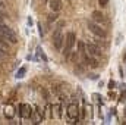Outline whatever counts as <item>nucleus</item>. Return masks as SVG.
I'll return each instance as SVG.
<instances>
[{"instance_id":"nucleus-21","label":"nucleus","mask_w":126,"mask_h":125,"mask_svg":"<svg viewBox=\"0 0 126 125\" xmlns=\"http://www.w3.org/2000/svg\"><path fill=\"white\" fill-rule=\"evenodd\" d=\"M93 97H94V99L97 100V102H98V103H100V104H103V97H101L100 94H97V93H95L94 96H93Z\"/></svg>"},{"instance_id":"nucleus-18","label":"nucleus","mask_w":126,"mask_h":125,"mask_svg":"<svg viewBox=\"0 0 126 125\" xmlns=\"http://www.w3.org/2000/svg\"><path fill=\"white\" fill-rule=\"evenodd\" d=\"M107 88H109V90H114V88H116V81H114V80H110V81L107 83Z\"/></svg>"},{"instance_id":"nucleus-23","label":"nucleus","mask_w":126,"mask_h":125,"mask_svg":"<svg viewBox=\"0 0 126 125\" xmlns=\"http://www.w3.org/2000/svg\"><path fill=\"white\" fill-rule=\"evenodd\" d=\"M98 4H100L101 7H106V6L109 4V0H98Z\"/></svg>"},{"instance_id":"nucleus-20","label":"nucleus","mask_w":126,"mask_h":125,"mask_svg":"<svg viewBox=\"0 0 126 125\" xmlns=\"http://www.w3.org/2000/svg\"><path fill=\"white\" fill-rule=\"evenodd\" d=\"M125 100H126V88H123V91H122V94H120L119 102H120V103H125Z\"/></svg>"},{"instance_id":"nucleus-27","label":"nucleus","mask_w":126,"mask_h":125,"mask_svg":"<svg viewBox=\"0 0 126 125\" xmlns=\"http://www.w3.org/2000/svg\"><path fill=\"white\" fill-rule=\"evenodd\" d=\"M125 118H126V106H125Z\"/></svg>"},{"instance_id":"nucleus-14","label":"nucleus","mask_w":126,"mask_h":125,"mask_svg":"<svg viewBox=\"0 0 126 125\" xmlns=\"http://www.w3.org/2000/svg\"><path fill=\"white\" fill-rule=\"evenodd\" d=\"M25 74H27V66H21V68L16 71V75H15V77L19 80V78H24V77H25Z\"/></svg>"},{"instance_id":"nucleus-19","label":"nucleus","mask_w":126,"mask_h":125,"mask_svg":"<svg viewBox=\"0 0 126 125\" xmlns=\"http://www.w3.org/2000/svg\"><path fill=\"white\" fill-rule=\"evenodd\" d=\"M6 56H7V50L0 49V62H1V61H4V59H6Z\"/></svg>"},{"instance_id":"nucleus-26","label":"nucleus","mask_w":126,"mask_h":125,"mask_svg":"<svg viewBox=\"0 0 126 125\" xmlns=\"http://www.w3.org/2000/svg\"><path fill=\"white\" fill-rule=\"evenodd\" d=\"M123 59H125V61H126V52H125V55H123Z\"/></svg>"},{"instance_id":"nucleus-17","label":"nucleus","mask_w":126,"mask_h":125,"mask_svg":"<svg viewBox=\"0 0 126 125\" xmlns=\"http://www.w3.org/2000/svg\"><path fill=\"white\" fill-rule=\"evenodd\" d=\"M7 47H9V43H7L4 38H1V37H0V49H4V50H7Z\"/></svg>"},{"instance_id":"nucleus-24","label":"nucleus","mask_w":126,"mask_h":125,"mask_svg":"<svg viewBox=\"0 0 126 125\" xmlns=\"http://www.w3.org/2000/svg\"><path fill=\"white\" fill-rule=\"evenodd\" d=\"M88 78H90V80H98V75H97V74H90Z\"/></svg>"},{"instance_id":"nucleus-12","label":"nucleus","mask_w":126,"mask_h":125,"mask_svg":"<svg viewBox=\"0 0 126 125\" xmlns=\"http://www.w3.org/2000/svg\"><path fill=\"white\" fill-rule=\"evenodd\" d=\"M57 19H59V15H57V12H53V10H51V13L47 16V22H48V25H51V24L56 22Z\"/></svg>"},{"instance_id":"nucleus-22","label":"nucleus","mask_w":126,"mask_h":125,"mask_svg":"<svg viewBox=\"0 0 126 125\" xmlns=\"http://www.w3.org/2000/svg\"><path fill=\"white\" fill-rule=\"evenodd\" d=\"M41 93H43V96H44V99H46V100H48V99H50V94H48V91H47L46 88H43V90H41Z\"/></svg>"},{"instance_id":"nucleus-7","label":"nucleus","mask_w":126,"mask_h":125,"mask_svg":"<svg viewBox=\"0 0 126 125\" xmlns=\"http://www.w3.org/2000/svg\"><path fill=\"white\" fill-rule=\"evenodd\" d=\"M78 113H79V107H78V104H76L75 102L69 103V106H67V109H66V115H67V118H69L70 121H73V119H79V118H78Z\"/></svg>"},{"instance_id":"nucleus-11","label":"nucleus","mask_w":126,"mask_h":125,"mask_svg":"<svg viewBox=\"0 0 126 125\" xmlns=\"http://www.w3.org/2000/svg\"><path fill=\"white\" fill-rule=\"evenodd\" d=\"M44 118H54V107L51 103H47V106L44 109Z\"/></svg>"},{"instance_id":"nucleus-15","label":"nucleus","mask_w":126,"mask_h":125,"mask_svg":"<svg viewBox=\"0 0 126 125\" xmlns=\"http://www.w3.org/2000/svg\"><path fill=\"white\" fill-rule=\"evenodd\" d=\"M53 107H54V110H56V116L60 119V118L63 116V107H62V104L59 103V104H56V106H53Z\"/></svg>"},{"instance_id":"nucleus-25","label":"nucleus","mask_w":126,"mask_h":125,"mask_svg":"<svg viewBox=\"0 0 126 125\" xmlns=\"http://www.w3.org/2000/svg\"><path fill=\"white\" fill-rule=\"evenodd\" d=\"M32 24H34V21H32V18L30 16V18H28V25H30V27H32Z\"/></svg>"},{"instance_id":"nucleus-9","label":"nucleus","mask_w":126,"mask_h":125,"mask_svg":"<svg viewBox=\"0 0 126 125\" xmlns=\"http://www.w3.org/2000/svg\"><path fill=\"white\" fill-rule=\"evenodd\" d=\"M31 119H34V124H41L43 119H44V110H41L38 106H35V110H34V113H32Z\"/></svg>"},{"instance_id":"nucleus-4","label":"nucleus","mask_w":126,"mask_h":125,"mask_svg":"<svg viewBox=\"0 0 126 125\" xmlns=\"http://www.w3.org/2000/svg\"><path fill=\"white\" fill-rule=\"evenodd\" d=\"M88 30L93 32L95 37H100V38H106V37H107V31L103 28V25L97 24L94 21H90V22H88Z\"/></svg>"},{"instance_id":"nucleus-5","label":"nucleus","mask_w":126,"mask_h":125,"mask_svg":"<svg viewBox=\"0 0 126 125\" xmlns=\"http://www.w3.org/2000/svg\"><path fill=\"white\" fill-rule=\"evenodd\" d=\"M63 44H64V35L62 34L60 28H56V31L53 32V46L56 50H62Z\"/></svg>"},{"instance_id":"nucleus-1","label":"nucleus","mask_w":126,"mask_h":125,"mask_svg":"<svg viewBox=\"0 0 126 125\" xmlns=\"http://www.w3.org/2000/svg\"><path fill=\"white\" fill-rule=\"evenodd\" d=\"M75 44H76V34L73 31L67 32L66 37H64V47H63V52H62L64 59L70 58V53H72V49H73Z\"/></svg>"},{"instance_id":"nucleus-16","label":"nucleus","mask_w":126,"mask_h":125,"mask_svg":"<svg viewBox=\"0 0 126 125\" xmlns=\"http://www.w3.org/2000/svg\"><path fill=\"white\" fill-rule=\"evenodd\" d=\"M37 28H38V34H40V37H44L46 30H44V27H43V24H41V22H38V24H37Z\"/></svg>"},{"instance_id":"nucleus-13","label":"nucleus","mask_w":126,"mask_h":125,"mask_svg":"<svg viewBox=\"0 0 126 125\" xmlns=\"http://www.w3.org/2000/svg\"><path fill=\"white\" fill-rule=\"evenodd\" d=\"M4 115H6L7 118H12V116L15 115V112H13V106H12L10 103H9L6 107H4Z\"/></svg>"},{"instance_id":"nucleus-2","label":"nucleus","mask_w":126,"mask_h":125,"mask_svg":"<svg viewBox=\"0 0 126 125\" xmlns=\"http://www.w3.org/2000/svg\"><path fill=\"white\" fill-rule=\"evenodd\" d=\"M0 37L4 38L9 44H16V43H18V35H16V32L13 31L10 27L4 25V24H0Z\"/></svg>"},{"instance_id":"nucleus-8","label":"nucleus","mask_w":126,"mask_h":125,"mask_svg":"<svg viewBox=\"0 0 126 125\" xmlns=\"http://www.w3.org/2000/svg\"><path fill=\"white\" fill-rule=\"evenodd\" d=\"M91 18H93L94 22L100 24V25H103V24L107 22V19H106V16H104V13H103L101 10H94V12L91 13Z\"/></svg>"},{"instance_id":"nucleus-10","label":"nucleus","mask_w":126,"mask_h":125,"mask_svg":"<svg viewBox=\"0 0 126 125\" xmlns=\"http://www.w3.org/2000/svg\"><path fill=\"white\" fill-rule=\"evenodd\" d=\"M48 6H50V9H51L53 12H59L63 7L62 0H48Z\"/></svg>"},{"instance_id":"nucleus-6","label":"nucleus","mask_w":126,"mask_h":125,"mask_svg":"<svg viewBox=\"0 0 126 125\" xmlns=\"http://www.w3.org/2000/svg\"><path fill=\"white\" fill-rule=\"evenodd\" d=\"M85 50H87V53L90 55V56H95V58H100L101 56V53H103V50H101V47L98 46V44H95V43H85Z\"/></svg>"},{"instance_id":"nucleus-3","label":"nucleus","mask_w":126,"mask_h":125,"mask_svg":"<svg viewBox=\"0 0 126 125\" xmlns=\"http://www.w3.org/2000/svg\"><path fill=\"white\" fill-rule=\"evenodd\" d=\"M16 113L19 115L21 119H31L34 110H32L31 104H28V103H21L19 107H18V112H16Z\"/></svg>"},{"instance_id":"nucleus-28","label":"nucleus","mask_w":126,"mask_h":125,"mask_svg":"<svg viewBox=\"0 0 126 125\" xmlns=\"http://www.w3.org/2000/svg\"><path fill=\"white\" fill-rule=\"evenodd\" d=\"M44 1H48V0H44Z\"/></svg>"}]
</instances>
